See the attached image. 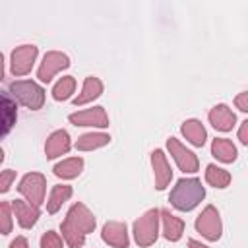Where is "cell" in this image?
Here are the masks:
<instances>
[{
	"label": "cell",
	"mask_w": 248,
	"mask_h": 248,
	"mask_svg": "<svg viewBox=\"0 0 248 248\" xmlns=\"http://www.w3.org/2000/svg\"><path fill=\"white\" fill-rule=\"evenodd\" d=\"M10 248H29V244H27V240H25L23 236H17V238L10 244Z\"/></svg>",
	"instance_id": "cell-31"
},
{
	"label": "cell",
	"mask_w": 248,
	"mask_h": 248,
	"mask_svg": "<svg viewBox=\"0 0 248 248\" xmlns=\"http://www.w3.org/2000/svg\"><path fill=\"white\" fill-rule=\"evenodd\" d=\"M203 196H205V190L198 178H182L172 188L169 200L176 209L190 211L203 200Z\"/></svg>",
	"instance_id": "cell-2"
},
{
	"label": "cell",
	"mask_w": 248,
	"mask_h": 248,
	"mask_svg": "<svg viewBox=\"0 0 248 248\" xmlns=\"http://www.w3.org/2000/svg\"><path fill=\"white\" fill-rule=\"evenodd\" d=\"M205 180L215 188H227L231 182V174L225 169H219L215 165H207L205 169Z\"/></svg>",
	"instance_id": "cell-23"
},
{
	"label": "cell",
	"mask_w": 248,
	"mask_h": 248,
	"mask_svg": "<svg viewBox=\"0 0 248 248\" xmlns=\"http://www.w3.org/2000/svg\"><path fill=\"white\" fill-rule=\"evenodd\" d=\"M12 205L8 202L0 203V215H2V234H8L12 231V215H10Z\"/></svg>",
	"instance_id": "cell-26"
},
{
	"label": "cell",
	"mask_w": 248,
	"mask_h": 248,
	"mask_svg": "<svg viewBox=\"0 0 248 248\" xmlns=\"http://www.w3.org/2000/svg\"><path fill=\"white\" fill-rule=\"evenodd\" d=\"M211 153H213L219 161H223V163H232V161L236 159V147H234L232 141L227 140V138H217V140H213V143H211Z\"/></svg>",
	"instance_id": "cell-18"
},
{
	"label": "cell",
	"mask_w": 248,
	"mask_h": 248,
	"mask_svg": "<svg viewBox=\"0 0 248 248\" xmlns=\"http://www.w3.org/2000/svg\"><path fill=\"white\" fill-rule=\"evenodd\" d=\"M72 196V188L70 186H54L52 188V192H50V198H48V202H46V209H48V213H56L60 207H62V203L64 202H68V198Z\"/></svg>",
	"instance_id": "cell-22"
},
{
	"label": "cell",
	"mask_w": 248,
	"mask_h": 248,
	"mask_svg": "<svg viewBox=\"0 0 248 248\" xmlns=\"http://www.w3.org/2000/svg\"><path fill=\"white\" fill-rule=\"evenodd\" d=\"M83 169V159L79 157H72V159H66L62 163H58L54 167V174L60 176V178H76Z\"/></svg>",
	"instance_id": "cell-21"
},
{
	"label": "cell",
	"mask_w": 248,
	"mask_h": 248,
	"mask_svg": "<svg viewBox=\"0 0 248 248\" xmlns=\"http://www.w3.org/2000/svg\"><path fill=\"white\" fill-rule=\"evenodd\" d=\"M17 190L27 198L29 203H33V205L39 207V205L45 202L46 180H45V176L39 174V172H29V174H25V176L21 178Z\"/></svg>",
	"instance_id": "cell-5"
},
{
	"label": "cell",
	"mask_w": 248,
	"mask_h": 248,
	"mask_svg": "<svg viewBox=\"0 0 248 248\" xmlns=\"http://www.w3.org/2000/svg\"><path fill=\"white\" fill-rule=\"evenodd\" d=\"M209 122L213 124V128L221 132H229L236 122V116L227 105H217L209 110Z\"/></svg>",
	"instance_id": "cell-13"
},
{
	"label": "cell",
	"mask_w": 248,
	"mask_h": 248,
	"mask_svg": "<svg viewBox=\"0 0 248 248\" xmlns=\"http://www.w3.org/2000/svg\"><path fill=\"white\" fill-rule=\"evenodd\" d=\"M12 209H14L16 217H17V223H19L23 229H31V227L37 223V219H39V209H37V205L29 203V202L16 200V202L12 203Z\"/></svg>",
	"instance_id": "cell-14"
},
{
	"label": "cell",
	"mask_w": 248,
	"mask_h": 248,
	"mask_svg": "<svg viewBox=\"0 0 248 248\" xmlns=\"http://www.w3.org/2000/svg\"><path fill=\"white\" fill-rule=\"evenodd\" d=\"M74 89H76V79H74L72 76H66V78H62V79L54 85L52 97H54L56 101H66V99L72 97Z\"/></svg>",
	"instance_id": "cell-24"
},
{
	"label": "cell",
	"mask_w": 248,
	"mask_h": 248,
	"mask_svg": "<svg viewBox=\"0 0 248 248\" xmlns=\"http://www.w3.org/2000/svg\"><path fill=\"white\" fill-rule=\"evenodd\" d=\"M14 178H16V170H2V174H0V192H8Z\"/></svg>",
	"instance_id": "cell-28"
},
{
	"label": "cell",
	"mask_w": 248,
	"mask_h": 248,
	"mask_svg": "<svg viewBox=\"0 0 248 248\" xmlns=\"http://www.w3.org/2000/svg\"><path fill=\"white\" fill-rule=\"evenodd\" d=\"M110 141V136L108 134H101V132H91V134H83L78 141H76V147L79 151H91V149H97L101 145H107Z\"/></svg>",
	"instance_id": "cell-20"
},
{
	"label": "cell",
	"mask_w": 248,
	"mask_h": 248,
	"mask_svg": "<svg viewBox=\"0 0 248 248\" xmlns=\"http://www.w3.org/2000/svg\"><path fill=\"white\" fill-rule=\"evenodd\" d=\"M234 105H236V108H240L242 112H248V91H244V93L236 95Z\"/></svg>",
	"instance_id": "cell-29"
},
{
	"label": "cell",
	"mask_w": 248,
	"mask_h": 248,
	"mask_svg": "<svg viewBox=\"0 0 248 248\" xmlns=\"http://www.w3.org/2000/svg\"><path fill=\"white\" fill-rule=\"evenodd\" d=\"M10 91H12V95H14L21 105H25V107H29V108H33V110L41 108L43 103H45V91H43V87L37 85L35 81H27V79H23V81H14V83L10 85Z\"/></svg>",
	"instance_id": "cell-4"
},
{
	"label": "cell",
	"mask_w": 248,
	"mask_h": 248,
	"mask_svg": "<svg viewBox=\"0 0 248 248\" xmlns=\"http://www.w3.org/2000/svg\"><path fill=\"white\" fill-rule=\"evenodd\" d=\"M103 240L110 246H116V248H126L128 246V231H126V225L124 223H118V221H108L105 227H103V232H101Z\"/></svg>",
	"instance_id": "cell-11"
},
{
	"label": "cell",
	"mask_w": 248,
	"mask_h": 248,
	"mask_svg": "<svg viewBox=\"0 0 248 248\" xmlns=\"http://www.w3.org/2000/svg\"><path fill=\"white\" fill-rule=\"evenodd\" d=\"M37 58V46L21 45L12 52V72L16 76H25L31 72L33 62Z\"/></svg>",
	"instance_id": "cell-8"
},
{
	"label": "cell",
	"mask_w": 248,
	"mask_h": 248,
	"mask_svg": "<svg viewBox=\"0 0 248 248\" xmlns=\"http://www.w3.org/2000/svg\"><path fill=\"white\" fill-rule=\"evenodd\" d=\"M238 140L248 145V120L242 122V126H240V130H238Z\"/></svg>",
	"instance_id": "cell-30"
},
{
	"label": "cell",
	"mask_w": 248,
	"mask_h": 248,
	"mask_svg": "<svg viewBox=\"0 0 248 248\" xmlns=\"http://www.w3.org/2000/svg\"><path fill=\"white\" fill-rule=\"evenodd\" d=\"M196 231L202 232L207 240H219L221 236V219L213 205H207L196 219Z\"/></svg>",
	"instance_id": "cell-6"
},
{
	"label": "cell",
	"mask_w": 248,
	"mask_h": 248,
	"mask_svg": "<svg viewBox=\"0 0 248 248\" xmlns=\"http://www.w3.org/2000/svg\"><path fill=\"white\" fill-rule=\"evenodd\" d=\"M41 248H62V238L56 232L48 231L41 238Z\"/></svg>",
	"instance_id": "cell-27"
},
{
	"label": "cell",
	"mask_w": 248,
	"mask_h": 248,
	"mask_svg": "<svg viewBox=\"0 0 248 248\" xmlns=\"http://www.w3.org/2000/svg\"><path fill=\"white\" fill-rule=\"evenodd\" d=\"M68 149H70V138H68V132H64V130H56L54 134H50L45 143V153L48 159L64 155Z\"/></svg>",
	"instance_id": "cell-15"
},
{
	"label": "cell",
	"mask_w": 248,
	"mask_h": 248,
	"mask_svg": "<svg viewBox=\"0 0 248 248\" xmlns=\"http://www.w3.org/2000/svg\"><path fill=\"white\" fill-rule=\"evenodd\" d=\"M95 217L83 203H74L62 223V236L70 244V248H81L85 242V234L93 232Z\"/></svg>",
	"instance_id": "cell-1"
},
{
	"label": "cell",
	"mask_w": 248,
	"mask_h": 248,
	"mask_svg": "<svg viewBox=\"0 0 248 248\" xmlns=\"http://www.w3.org/2000/svg\"><path fill=\"white\" fill-rule=\"evenodd\" d=\"M68 66H70L68 56L62 54V52L52 50V52H46V54H45V58H43V62H41V66H39L37 76H39L41 81L48 83V81L54 78V74H58L60 70H64V68H68Z\"/></svg>",
	"instance_id": "cell-7"
},
{
	"label": "cell",
	"mask_w": 248,
	"mask_h": 248,
	"mask_svg": "<svg viewBox=\"0 0 248 248\" xmlns=\"http://www.w3.org/2000/svg\"><path fill=\"white\" fill-rule=\"evenodd\" d=\"M159 209L145 211L136 223H134V238L140 246H151L159 236Z\"/></svg>",
	"instance_id": "cell-3"
},
{
	"label": "cell",
	"mask_w": 248,
	"mask_h": 248,
	"mask_svg": "<svg viewBox=\"0 0 248 248\" xmlns=\"http://www.w3.org/2000/svg\"><path fill=\"white\" fill-rule=\"evenodd\" d=\"M151 165H153V172H155V188L157 190H163L169 182H170V176H172V170L165 159V153L161 149H155L151 153Z\"/></svg>",
	"instance_id": "cell-12"
},
{
	"label": "cell",
	"mask_w": 248,
	"mask_h": 248,
	"mask_svg": "<svg viewBox=\"0 0 248 248\" xmlns=\"http://www.w3.org/2000/svg\"><path fill=\"white\" fill-rule=\"evenodd\" d=\"M182 134L186 136V140L192 145L202 147L205 143V128H203V124L200 120H194V118L192 120H186L182 124Z\"/></svg>",
	"instance_id": "cell-19"
},
{
	"label": "cell",
	"mask_w": 248,
	"mask_h": 248,
	"mask_svg": "<svg viewBox=\"0 0 248 248\" xmlns=\"http://www.w3.org/2000/svg\"><path fill=\"white\" fill-rule=\"evenodd\" d=\"M188 246H190V248H207L205 244H202V242H198V240H188Z\"/></svg>",
	"instance_id": "cell-32"
},
{
	"label": "cell",
	"mask_w": 248,
	"mask_h": 248,
	"mask_svg": "<svg viewBox=\"0 0 248 248\" xmlns=\"http://www.w3.org/2000/svg\"><path fill=\"white\" fill-rule=\"evenodd\" d=\"M163 215V232H165V238L170 240V242H176L182 232H184V221H180L178 217L170 215L169 211H161Z\"/></svg>",
	"instance_id": "cell-17"
},
{
	"label": "cell",
	"mask_w": 248,
	"mask_h": 248,
	"mask_svg": "<svg viewBox=\"0 0 248 248\" xmlns=\"http://www.w3.org/2000/svg\"><path fill=\"white\" fill-rule=\"evenodd\" d=\"M167 145H169V151H170V155H172V159L176 161V165L180 167V170H184V172H196L198 170V157L190 151V149H186L184 145H180V141L178 140H174V138H170L169 141H167Z\"/></svg>",
	"instance_id": "cell-9"
},
{
	"label": "cell",
	"mask_w": 248,
	"mask_h": 248,
	"mask_svg": "<svg viewBox=\"0 0 248 248\" xmlns=\"http://www.w3.org/2000/svg\"><path fill=\"white\" fill-rule=\"evenodd\" d=\"M101 93H103V83H101L97 78L89 76V78H85V81H83L81 93L74 99V105H76V107H78V105H85V103L97 99Z\"/></svg>",
	"instance_id": "cell-16"
},
{
	"label": "cell",
	"mask_w": 248,
	"mask_h": 248,
	"mask_svg": "<svg viewBox=\"0 0 248 248\" xmlns=\"http://www.w3.org/2000/svg\"><path fill=\"white\" fill-rule=\"evenodd\" d=\"M70 122L76 126H99V128H107L108 126V116L105 112L103 107H93L81 112H74L70 114Z\"/></svg>",
	"instance_id": "cell-10"
},
{
	"label": "cell",
	"mask_w": 248,
	"mask_h": 248,
	"mask_svg": "<svg viewBox=\"0 0 248 248\" xmlns=\"http://www.w3.org/2000/svg\"><path fill=\"white\" fill-rule=\"evenodd\" d=\"M2 114H4V134H8L10 132V128L14 126V122H16V116H17V112H16V103L8 97V93H4L2 95Z\"/></svg>",
	"instance_id": "cell-25"
}]
</instances>
